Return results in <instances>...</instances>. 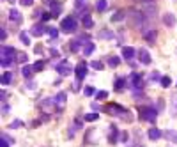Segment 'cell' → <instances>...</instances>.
I'll return each mask as SVG.
<instances>
[{"mask_svg": "<svg viewBox=\"0 0 177 147\" xmlns=\"http://www.w3.org/2000/svg\"><path fill=\"white\" fill-rule=\"evenodd\" d=\"M14 55H18L16 50L11 48V46H6V44H2V48H0V57H2L0 64L4 66V67L11 66L12 62H14Z\"/></svg>", "mask_w": 177, "mask_h": 147, "instance_id": "6da1fadb", "label": "cell"}, {"mask_svg": "<svg viewBox=\"0 0 177 147\" xmlns=\"http://www.w3.org/2000/svg\"><path fill=\"white\" fill-rule=\"evenodd\" d=\"M105 112H108L110 115H117V117H121L122 120H127V122L133 120L129 110L122 108V106H119V105H108V106H105Z\"/></svg>", "mask_w": 177, "mask_h": 147, "instance_id": "7a4b0ae2", "label": "cell"}, {"mask_svg": "<svg viewBox=\"0 0 177 147\" xmlns=\"http://www.w3.org/2000/svg\"><path fill=\"white\" fill-rule=\"evenodd\" d=\"M127 22H129L131 27L142 28V25H144V22H145V16L142 14V12H138V11H129L127 12Z\"/></svg>", "mask_w": 177, "mask_h": 147, "instance_id": "3957f363", "label": "cell"}, {"mask_svg": "<svg viewBox=\"0 0 177 147\" xmlns=\"http://www.w3.org/2000/svg\"><path fill=\"white\" fill-rule=\"evenodd\" d=\"M140 119L142 120H149V122H154L156 117H158V110L154 106H140Z\"/></svg>", "mask_w": 177, "mask_h": 147, "instance_id": "277c9868", "label": "cell"}, {"mask_svg": "<svg viewBox=\"0 0 177 147\" xmlns=\"http://www.w3.org/2000/svg\"><path fill=\"white\" fill-rule=\"evenodd\" d=\"M60 28H62V32H66V34L76 32V28H78L76 18H74V16H67V18H64V20H62V23H60Z\"/></svg>", "mask_w": 177, "mask_h": 147, "instance_id": "5b68a950", "label": "cell"}, {"mask_svg": "<svg viewBox=\"0 0 177 147\" xmlns=\"http://www.w3.org/2000/svg\"><path fill=\"white\" fill-rule=\"evenodd\" d=\"M55 69H57V73H59L60 76H69V75L73 73V67H71V64H69L67 60L59 62V64L55 66Z\"/></svg>", "mask_w": 177, "mask_h": 147, "instance_id": "8992f818", "label": "cell"}, {"mask_svg": "<svg viewBox=\"0 0 177 147\" xmlns=\"http://www.w3.org/2000/svg\"><path fill=\"white\" fill-rule=\"evenodd\" d=\"M53 105H55L57 112H64V108H66V92H59L53 98Z\"/></svg>", "mask_w": 177, "mask_h": 147, "instance_id": "52a82bcc", "label": "cell"}, {"mask_svg": "<svg viewBox=\"0 0 177 147\" xmlns=\"http://www.w3.org/2000/svg\"><path fill=\"white\" fill-rule=\"evenodd\" d=\"M87 64H85V62H78L76 64V67H74V75H76V80H83V78L87 76Z\"/></svg>", "mask_w": 177, "mask_h": 147, "instance_id": "ba28073f", "label": "cell"}, {"mask_svg": "<svg viewBox=\"0 0 177 147\" xmlns=\"http://www.w3.org/2000/svg\"><path fill=\"white\" fill-rule=\"evenodd\" d=\"M129 83H131L135 89H142V87H144V76H142L140 73H131V76H129Z\"/></svg>", "mask_w": 177, "mask_h": 147, "instance_id": "9c48e42d", "label": "cell"}, {"mask_svg": "<svg viewBox=\"0 0 177 147\" xmlns=\"http://www.w3.org/2000/svg\"><path fill=\"white\" fill-rule=\"evenodd\" d=\"M138 60L142 62V64H145V66L151 64V55H149V51H147L145 48H140L138 50Z\"/></svg>", "mask_w": 177, "mask_h": 147, "instance_id": "30bf717a", "label": "cell"}, {"mask_svg": "<svg viewBox=\"0 0 177 147\" xmlns=\"http://www.w3.org/2000/svg\"><path fill=\"white\" fill-rule=\"evenodd\" d=\"M44 32H48V27H44V25H34L30 28V36H36V37H41Z\"/></svg>", "mask_w": 177, "mask_h": 147, "instance_id": "8fae6325", "label": "cell"}, {"mask_svg": "<svg viewBox=\"0 0 177 147\" xmlns=\"http://www.w3.org/2000/svg\"><path fill=\"white\" fill-rule=\"evenodd\" d=\"M144 37L147 39V43L149 44H156V36H158V34H156V28H151V30H144Z\"/></svg>", "mask_w": 177, "mask_h": 147, "instance_id": "7c38bea8", "label": "cell"}, {"mask_svg": "<svg viewBox=\"0 0 177 147\" xmlns=\"http://www.w3.org/2000/svg\"><path fill=\"white\" fill-rule=\"evenodd\" d=\"M119 130H117V126H110V133H108V142L110 144H117L119 142Z\"/></svg>", "mask_w": 177, "mask_h": 147, "instance_id": "4fadbf2b", "label": "cell"}, {"mask_svg": "<svg viewBox=\"0 0 177 147\" xmlns=\"http://www.w3.org/2000/svg\"><path fill=\"white\" fill-rule=\"evenodd\" d=\"M82 20H83V27L85 28H92L94 27V22H92V18H90V14H88L87 11L82 12Z\"/></svg>", "mask_w": 177, "mask_h": 147, "instance_id": "5bb4252c", "label": "cell"}, {"mask_svg": "<svg viewBox=\"0 0 177 147\" xmlns=\"http://www.w3.org/2000/svg\"><path fill=\"white\" fill-rule=\"evenodd\" d=\"M163 23H165L166 27H174V25L177 23V20L172 12H166V14H163Z\"/></svg>", "mask_w": 177, "mask_h": 147, "instance_id": "9a60e30c", "label": "cell"}, {"mask_svg": "<svg viewBox=\"0 0 177 147\" xmlns=\"http://www.w3.org/2000/svg\"><path fill=\"white\" fill-rule=\"evenodd\" d=\"M12 80H14V73H12V71H6V73L2 75V78H0L2 85H9Z\"/></svg>", "mask_w": 177, "mask_h": 147, "instance_id": "2e32d148", "label": "cell"}, {"mask_svg": "<svg viewBox=\"0 0 177 147\" xmlns=\"http://www.w3.org/2000/svg\"><path fill=\"white\" fill-rule=\"evenodd\" d=\"M9 20H11V22H14V23H22V12L20 11H16V9H11V11H9Z\"/></svg>", "mask_w": 177, "mask_h": 147, "instance_id": "e0dca14e", "label": "cell"}, {"mask_svg": "<svg viewBox=\"0 0 177 147\" xmlns=\"http://www.w3.org/2000/svg\"><path fill=\"white\" fill-rule=\"evenodd\" d=\"M122 57L126 60H133V57H135V50L131 48V46H124L122 48Z\"/></svg>", "mask_w": 177, "mask_h": 147, "instance_id": "ac0fdd59", "label": "cell"}, {"mask_svg": "<svg viewBox=\"0 0 177 147\" xmlns=\"http://www.w3.org/2000/svg\"><path fill=\"white\" fill-rule=\"evenodd\" d=\"M161 135H163V133H161V131L158 130V128H151V130H149V138H151L152 142L160 140V138H161Z\"/></svg>", "mask_w": 177, "mask_h": 147, "instance_id": "d6986e66", "label": "cell"}, {"mask_svg": "<svg viewBox=\"0 0 177 147\" xmlns=\"http://www.w3.org/2000/svg\"><path fill=\"white\" fill-rule=\"evenodd\" d=\"M94 50H96V46H94V43H90V41H87V43L83 44V55H85V57H88Z\"/></svg>", "mask_w": 177, "mask_h": 147, "instance_id": "ffe728a7", "label": "cell"}, {"mask_svg": "<svg viewBox=\"0 0 177 147\" xmlns=\"http://www.w3.org/2000/svg\"><path fill=\"white\" fill-rule=\"evenodd\" d=\"M124 18H127V12L126 11H117L115 14H112V22H122V20H124Z\"/></svg>", "mask_w": 177, "mask_h": 147, "instance_id": "44dd1931", "label": "cell"}, {"mask_svg": "<svg viewBox=\"0 0 177 147\" xmlns=\"http://www.w3.org/2000/svg\"><path fill=\"white\" fill-rule=\"evenodd\" d=\"M50 6H51V16H59L60 11H62V6L60 4H57V2H51Z\"/></svg>", "mask_w": 177, "mask_h": 147, "instance_id": "7402d4cb", "label": "cell"}, {"mask_svg": "<svg viewBox=\"0 0 177 147\" xmlns=\"http://www.w3.org/2000/svg\"><path fill=\"white\" fill-rule=\"evenodd\" d=\"M32 73H34V66H23L22 75L25 78H30V76H32Z\"/></svg>", "mask_w": 177, "mask_h": 147, "instance_id": "603a6c76", "label": "cell"}, {"mask_svg": "<svg viewBox=\"0 0 177 147\" xmlns=\"http://www.w3.org/2000/svg\"><path fill=\"white\" fill-rule=\"evenodd\" d=\"M98 37L99 39H113V32L112 30H99Z\"/></svg>", "mask_w": 177, "mask_h": 147, "instance_id": "cb8c5ba5", "label": "cell"}, {"mask_svg": "<svg viewBox=\"0 0 177 147\" xmlns=\"http://www.w3.org/2000/svg\"><path fill=\"white\" fill-rule=\"evenodd\" d=\"M165 136H166V138H168L170 142L177 144V131H175V130H168V131L165 133Z\"/></svg>", "mask_w": 177, "mask_h": 147, "instance_id": "d4e9b609", "label": "cell"}, {"mask_svg": "<svg viewBox=\"0 0 177 147\" xmlns=\"http://www.w3.org/2000/svg\"><path fill=\"white\" fill-rule=\"evenodd\" d=\"M106 7H108V2H106V0H98V2H96V9L99 12L106 11Z\"/></svg>", "mask_w": 177, "mask_h": 147, "instance_id": "484cf974", "label": "cell"}, {"mask_svg": "<svg viewBox=\"0 0 177 147\" xmlns=\"http://www.w3.org/2000/svg\"><path fill=\"white\" fill-rule=\"evenodd\" d=\"M83 119L87 120V122H94V120L99 119V114H96V112H90V114H85V117Z\"/></svg>", "mask_w": 177, "mask_h": 147, "instance_id": "4316f807", "label": "cell"}, {"mask_svg": "<svg viewBox=\"0 0 177 147\" xmlns=\"http://www.w3.org/2000/svg\"><path fill=\"white\" fill-rule=\"evenodd\" d=\"M20 41H22L25 46H28V44H30V36H28V32H20Z\"/></svg>", "mask_w": 177, "mask_h": 147, "instance_id": "83f0119b", "label": "cell"}, {"mask_svg": "<svg viewBox=\"0 0 177 147\" xmlns=\"http://www.w3.org/2000/svg\"><path fill=\"white\" fill-rule=\"evenodd\" d=\"M119 62H121V60H119V57H115V55H113V57H108V66H110V67H117Z\"/></svg>", "mask_w": 177, "mask_h": 147, "instance_id": "f1b7e54d", "label": "cell"}, {"mask_svg": "<svg viewBox=\"0 0 177 147\" xmlns=\"http://www.w3.org/2000/svg\"><path fill=\"white\" fill-rule=\"evenodd\" d=\"M80 44H82V41H80V39H76V41H71V44H69V50H71V51H78V50H80Z\"/></svg>", "mask_w": 177, "mask_h": 147, "instance_id": "f546056e", "label": "cell"}, {"mask_svg": "<svg viewBox=\"0 0 177 147\" xmlns=\"http://www.w3.org/2000/svg\"><path fill=\"white\" fill-rule=\"evenodd\" d=\"M170 85H172V80H170V76H161V87L168 89Z\"/></svg>", "mask_w": 177, "mask_h": 147, "instance_id": "4dcf8cb0", "label": "cell"}, {"mask_svg": "<svg viewBox=\"0 0 177 147\" xmlns=\"http://www.w3.org/2000/svg\"><path fill=\"white\" fill-rule=\"evenodd\" d=\"M172 115L177 117V94L172 98Z\"/></svg>", "mask_w": 177, "mask_h": 147, "instance_id": "1f68e13d", "label": "cell"}, {"mask_svg": "<svg viewBox=\"0 0 177 147\" xmlns=\"http://www.w3.org/2000/svg\"><path fill=\"white\" fill-rule=\"evenodd\" d=\"M90 66H92L94 69H98V71H101L103 67H105V64H103L101 60H92V62H90Z\"/></svg>", "mask_w": 177, "mask_h": 147, "instance_id": "d6a6232c", "label": "cell"}, {"mask_svg": "<svg viewBox=\"0 0 177 147\" xmlns=\"http://www.w3.org/2000/svg\"><path fill=\"white\" fill-rule=\"evenodd\" d=\"M27 53H23V51H20V53H18V57H16V60L18 62H22V64H25V62H27Z\"/></svg>", "mask_w": 177, "mask_h": 147, "instance_id": "836d02e7", "label": "cell"}, {"mask_svg": "<svg viewBox=\"0 0 177 147\" xmlns=\"http://www.w3.org/2000/svg\"><path fill=\"white\" fill-rule=\"evenodd\" d=\"M124 83H126V78H119V80L115 82V89L117 91H121V89L124 87Z\"/></svg>", "mask_w": 177, "mask_h": 147, "instance_id": "e575fe53", "label": "cell"}, {"mask_svg": "<svg viewBox=\"0 0 177 147\" xmlns=\"http://www.w3.org/2000/svg\"><path fill=\"white\" fill-rule=\"evenodd\" d=\"M44 69V62L43 60H37L36 64H34V71H43Z\"/></svg>", "mask_w": 177, "mask_h": 147, "instance_id": "d590c367", "label": "cell"}, {"mask_svg": "<svg viewBox=\"0 0 177 147\" xmlns=\"http://www.w3.org/2000/svg\"><path fill=\"white\" fill-rule=\"evenodd\" d=\"M96 98L98 99H106L108 98V92H106V91H98V92H96Z\"/></svg>", "mask_w": 177, "mask_h": 147, "instance_id": "8d00e7d4", "label": "cell"}, {"mask_svg": "<svg viewBox=\"0 0 177 147\" xmlns=\"http://www.w3.org/2000/svg\"><path fill=\"white\" fill-rule=\"evenodd\" d=\"M74 6H76V9H85L87 7V0H76Z\"/></svg>", "mask_w": 177, "mask_h": 147, "instance_id": "74e56055", "label": "cell"}, {"mask_svg": "<svg viewBox=\"0 0 177 147\" xmlns=\"http://www.w3.org/2000/svg\"><path fill=\"white\" fill-rule=\"evenodd\" d=\"M48 34H50V37H51V39L59 37V30H57V28H48Z\"/></svg>", "mask_w": 177, "mask_h": 147, "instance_id": "f35d334b", "label": "cell"}, {"mask_svg": "<svg viewBox=\"0 0 177 147\" xmlns=\"http://www.w3.org/2000/svg\"><path fill=\"white\" fill-rule=\"evenodd\" d=\"M22 126H23V120H20V119H16V120L11 122V128H22Z\"/></svg>", "mask_w": 177, "mask_h": 147, "instance_id": "ab89813d", "label": "cell"}, {"mask_svg": "<svg viewBox=\"0 0 177 147\" xmlns=\"http://www.w3.org/2000/svg\"><path fill=\"white\" fill-rule=\"evenodd\" d=\"M83 92H85V96H92V94H94V89L92 87H85L83 89Z\"/></svg>", "mask_w": 177, "mask_h": 147, "instance_id": "60d3db41", "label": "cell"}, {"mask_svg": "<svg viewBox=\"0 0 177 147\" xmlns=\"http://www.w3.org/2000/svg\"><path fill=\"white\" fill-rule=\"evenodd\" d=\"M20 4L25 6V7H28V6H32V4H34V0H20Z\"/></svg>", "mask_w": 177, "mask_h": 147, "instance_id": "b9f144b4", "label": "cell"}, {"mask_svg": "<svg viewBox=\"0 0 177 147\" xmlns=\"http://www.w3.org/2000/svg\"><path fill=\"white\" fill-rule=\"evenodd\" d=\"M0 145H2V147H9V140H7L4 135H2V142H0Z\"/></svg>", "mask_w": 177, "mask_h": 147, "instance_id": "7bdbcfd3", "label": "cell"}, {"mask_svg": "<svg viewBox=\"0 0 177 147\" xmlns=\"http://www.w3.org/2000/svg\"><path fill=\"white\" fill-rule=\"evenodd\" d=\"M25 87L30 89V91H34V89H36V82H27L25 83Z\"/></svg>", "mask_w": 177, "mask_h": 147, "instance_id": "ee69618b", "label": "cell"}, {"mask_svg": "<svg viewBox=\"0 0 177 147\" xmlns=\"http://www.w3.org/2000/svg\"><path fill=\"white\" fill-rule=\"evenodd\" d=\"M50 18H51V14H50V12H43V14H41V20H43V22L50 20Z\"/></svg>", "mask_w": 177, "mask_h": 147, "instance_id": "f6af8a7d", "label": "cell"}, {"mask_svg": "<svg viewBox=\"0 0 177 147\" xmlns=\"http://www.w3.org/2000/svg\"><path fill=\"white\" fill-rule=\"evenodd\" d=\"M151 80H161V78H160V73H152V75H151Z\"/></svg>", "mask_w": 177, "mask_h": 147, "instance_id": "bcb514c9", "label": "cell"}, {"mask_svg": "<svg viewBox=\"0 0 177 147\" xmlns=\"http://www.w3.org/2000/svg\"><path fill=\"white\" fill-rule=\"evenodd\" d=\"M2 114H4V115L9 114V106H7V105H4V108H2Z\"/></svg>", "mask_w": 177, "mask_h": 147, "instance_id": "7dc6e473", "label": "cell"}, {"mask_svg": "<svg viewBox=\"0 0 177 147\" xmlns=\"http://www.w3.org/2000/svg\"><path fill=\"white\" fill-rule=\"evenodd\" d=\"M6 37H7V32H6V28H2V43L6 41Z\"/></svg>", "mask_w": 177, "mask_h": 147, "instance_id": "c3c4849f", "label": "cell"}, {"mask_svg": "<svg viewBox=\"0 0 177 147\" xmlns=\"http://www.w3.org/2000/svg\"><path fill=\"white\" fill-rule=\"evenodd\" d=\"M50 53L53 55V57H60V53H59V51H57V50H50Z\"/></svg>", "mask_w": 177, "mask_h": 147, "instance_id": "681fc988", "label": "cell"}, {"mask_svg": "<svg viewBox=\"0 0 177 147\" xmlns=\"http://www.w3.org/2000/svg\"><path fill=\"white\" fill-rule=\"evenodd\" d=\"M0 98H2V101H6V98H7L6 91H2V92H0Z\"/></svg>", "mask_w": 177, "mask_h": 147, "instance_id": "f907efd6", "label": "cell"}, {"mask_svg": "<svg viewBox=\"0 0 177 147\" xmlns=\"http://www.w3.org/2000/svg\"><path fill=\"white\" fill-rule=\"evenodd\" d=\"M127 140V133H122L121 135V142H126Z\"/></svg>", "mask_w": 177, "mask_h": 147, "instance_id": "816d5d0a", "label": "cell"}, {"mask_svg": "<svg viewBox=\"0 0 177 147\" xmlns=\"http://www.w3.org/2000/svg\"><path fill=\"white\" fill-rule=\"evenodd\" d=\"M138 2H145V4H151V2H154V0H138Z\"/></svg>", "mask_w": 177, "mask_h": 147, "instance_id": "f5cc1de1", "label": "cell"}, {"mask_svg": "<svg viewBox=\"0 0 177 147\" xmlns=\"http://www.w3.org/2000/svg\"><path fill=\"white\" fill-rule=\"evenodd\" d=\"M7 2H14V0H7Z\"/></svg>", "mask_w": 177, "mask_h": 147, "instance_id": "db71d44e", "label": "cell"}]
</instances>
